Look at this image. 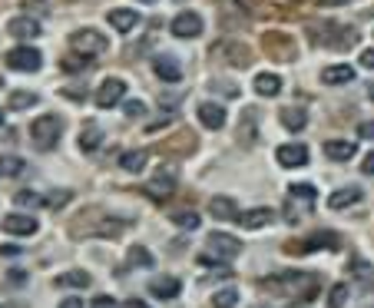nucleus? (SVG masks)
Segmentation results:
<instances>
[{"label":"nucleus","mask_w":374,"mask_h":308,"mask_svg":"<svg viewBox=\"0 0 374 308\" xmlns=\"http://www.w3.org/2000/svg\"><path fill=\"white\" fill-rule=\"evenodd\" d=\"M308 37L321 47H331V50H348V47H355L358 30L341 27L338 20H321V23H308Z\"/></svg>","instance_id":"1"},{"label":"nucleus","mask_w":374,"mask_h":308,"mask_svg":"<svg viewBox=\"0 0 374 308\" xmlns=\"http://www.w3.org/2000/svg\"><path fill=\"white\" fill-rule=\"evenodd\" d=\"M60 136H63V119L54 113H43L30 123V139L37 143V150H54Z\"/></svg>","instance_id":"2"},{"label":"nucleus","mask_w":374,"mask_h":308,"mask_svg":"<svg viewBox=\"0 0 374 308\" xmlns=\"http://www.w3.org/2000/svg\"><path fill=\"white\" fill-rule=\"evenodd\" d=\"M3 63H7L10 70H20V73H34V70H40V67H43V57H40L37 47L23 43V47H14V50H7Z\"/></svg>","instance_id":"3"},{"label":"nucleus","mask_w":374,"mask_h":308,"mask_svg":"<svg viewBox=\"0 0 374 308\" xmlns=\"http://www.w3.org/2000/svg\"><path fill=\"white\" fill-rule=\"evenodd\" d=\"M106 43H110V40L103 37L100 30H90V27L70 34V47H73V54H83V57H90V60L100 57V54L106 50Z\"/></svg>","instance_id":"4"},{"label":"nucleus","mask_w":374,"mask_h":308,"mask_svg":"<svg viewBox=\"0 0 374 308\" xmlns=\"http://www.w3.org/2000/svg\"><path fill=\"white\" fill-rule=\"evenodd\" d=\"M206 246L215 252L219 262H232L235 255H242V242H239L235 235H229V232H209Z\"/></svg>","instance_id":"5"},{"label":"nucleus","mask_w":374,"mask_h":308,"mask_svg":"<svg viewBox=\"0 0 374 308\" xmlns=\"http://www.w3.org/2000/svg\"><path fill=\"white\" fill-rule=\"evenodd\" d=\"M202 30H206V23H202V17H199V14H192V10L179 14V17H172V37L192 40V37H199Z\"/></svg>","instance_id":"6"},{"label":"nucleus","mask_w":374,"mask_h":308,"mask_svg":"<svg viewBox=\"0 0 374 308\" xmlns=\"http://www.w3.org/2000/svg\"><path fill=\"white\" fill-rule=\"evenodd\" d=\"M123 97H126V83L119 77H110L96 90V106H100V110H110L116 103H123Z\"/></svg>","instance_id":"7"},{"label":"nucleus","mask_w":374,"mask_h":308,"mask_svg":"<svg viewBox=\"0 0 374 308\" xmlns=\"http://www.w3.org/2000/svg\"><path fill=\"white\" fill-rule=\"evenodd\" d=\"M212 57H225L232 67H248L252 63V50L242 47V43H235V40H225L219 47H212Z\"/></svg>","instance_id":"8"},{"label":"nucleus","mask_w":374,"mask_h":308,"mask_svg":"<svg viewBox=\"0 0 374 308\" xmlns=\"http://www.w3.org/2000/svg\"><path fill=\"white\" fill-rule=\"evenodd\" d=\"M172 189H176V176H169V173H159L156 179H150V182H143V186H139V193L150 196V199H156V202L169 199Z\"/></svg>","instance_id":"9"},{"label":"nucleus","mask_w":374,"mask_h":308,"mask_svg":"<svg viewBox=\"0 0 374 308\" xmlns=\"http://www.w3.org/2000/svg\"><path fill=\"white\" fill-rule=\"evenodd\" d=\"M40 226L34 215H20V212H14V215H7L3 219V232H10V235H17V239H27V235H34Z\"/></svg>","instance_id":"10"},{"label":"nucleus","mask_w":374,"mask_h":308,"mask_svg":"<svg viewBox=\"0 0 374 308\" xmlns=\"http://www.w3.org/2000/svg\"><path fill=\"white\" fill-rule=\"evenodd\" d=\"M281 166H288V169H295V166H305L308 163V146H301V143H285L275 150Z\"/></svg>","instance_id":"11"},{"label":"nucleus","mask_w":374,"mask_h":308,"mask_svg":"<svg viewBox=\"0 0 374 308\" xmlns=\"http://www.w3.org/2000/svg\"><path fill=\"white\" fill-rule=\"evenodd\" d=\"M152 67H156V77L166 80V83H179L183 80V63L176 57H169V54H163V57L152 60Z\"/></svg>","instance_id":"12"},{"label":"nucleus","mask_w":374,"mask_h":308,"mask_svg":"<svg viewBox=\"0 0 374 308\" xmlns=\"http://www.w3.org/2000/svg\"><path fill=\"white\" fill-rule=\"evenodd\" d=\"M106 20H110L113 30H119V34H130V30L139 27V14L130 10V7H116V10H110V17Z\"/></svg>","instance_id":"13"},{"label":"nucleus","mask_w":374,"mask_h":308,"mask_svg":"<svg viewBox=\"0 0 374 308\" xmlns=\"http://www.w3.org/2000/svg\"><path fill=\"white\" fill-rule=\"evenodd\" d=\"M100 143H103V126H100L96 119H86L83 130H80V150H83V153H96Z\"/></svg>","instance_id":"14"},{"label":"nucleus","mask_w":374,"mask_h":308,"mask_svg":"<svg viewBox=\"0 0 374 308\" xmlns=\"http://www.w3.org/2000/svg\"><path fill=\"white\" fill-rule=\"evenodd\" d=\"M7 34L14 40H34L40 37V23L34 17H14L7 23Z\"/></svg>","instance_id":"15"},{"label":"nucleus","mask_w":374,"mask_h":308,"mask_svg":"<svg viewBox=\"0 0 374 308\" xmlns=\"http://www.w3.org/2000/svg\"><path fill=\"white\" fill-rule=\"evenodd\" d=\"M272 219H275V212L265 209V206H259V209L239 212V219H235V222H239L242 229H265V226H268Z\"/></svg>","instance_id":"16"},{"label":"nucleus","mask_w":374,"mask_h":308,"mask_svg":"<svg viewBox=\"0 0 374 308\" xmlns=\"http://www.w3.org/2000/svg\"><path fill=\"white\" fill-rule=\"evenodd\" d=\"M351 80H355L351 63H331V67L321 70V83H328V86H341V83H351Z\"/></svg>","instance_id":"17"},{"label":"nucleus","mask_w":374,"mask_h":308,"mask_svg":"<svg viewBox=\"0 0 374 308\" xmlns=\"http://www.w3.org/2000/svg\"><path fill=\"white\" fill-rule=\"evenodd\" d=\"M209 212H212V219H219V222H235V219H239V206H235L229 196H215V199L209 202Z\"/></svg>","instance_id":"18"},{"label":"nucleus","mask_w":374,"mask_h":308,"mask_svg":"<svg viewBox=\"0 0 374 308\" xmlns=\"http://www.w3.org/2000/svg\"><path fill=\"white\" fill-rule=\"evenodd\" d=\"M199 123H202L206 130H222L225 110L219 106V103H202V106H199Z\"/></svg>","instance_id":"19"},{"label":"nucleus","mask_w":374,"mask_h":308,"mask_svg":"<svg viewBox=\"0 0 374 308\" xmlns=\"http://www.w3.org/2000/svg\"><path fill=\"white\" fill-rule=\"evenodd\" d=\"M355 143H348V139H328L325 143V156L328 159H335V163H348L351 156H355Z\"/></svg>","instance_id":"20"},{"label":"nucleus","mask_w":374,"mask_h":308,"mask_svg":"<svg viewBox=\"0 0 374 308\" xmlns=\"http://www.w3.org/2000/svg\"><path fill=\"white\" fill-rule=\"evenodd\" d=\"M279 119H281V126L292 130V133H299V130L308 126V113H305L301 106H285V110L279 113Z\"/></svg>","instance_id":"21"},{"label":"nucleus","mask_w":374,"mask_h":308,"mask_svg":"<svg viewBox=\"0 0 374 308\" xmlns=\"http://www.w3.org/2000/svg\"><path fill=\"white\" fill-rule=\"evenodd\" d=\"M361 189L358 186H348V189H338V193L328 196V206L331 209H348V206H355V202H361Z\"/></svg>","instance_id":"22"},{"label":"nucleus","mask_w":374,"mask_h":308,"mask_svg":"<svg viewBox=\"0 0 374 308\" xmlns=\"http://www.w3.org/2000/svg\"><path fill=\"white\" fill-rule=\"evenodd\" d=\"M150 292L156 295V298H179V292H183V282L179 279H156V282H150Z\"/></svg>","instance_id":"23"},{"label":"nucleus","mask_w":374,"mask_h":308,"mask_svg":"<svg viewBox=\"0 0 374 308\" xmlns=\"http://www.w3.org/2000/svg\"><path fill=\"white\" fill-rule=\"evenodd\" d=\"M281 43H288L285 34H268V37H265V50L279 60H292L295 57V47H281Z\"/></svg>","instance_id":"24"},{"label":"nucleus","mask_w":374,"mask_h":308,"mask_svg":"<svg viewBox=\"0 0 374 308\" xmlns=\"http://www.w3.org/2000/svg\"><path fill=\"white\" fill-rule=\"evenodd\" d=\"M279 90H281L279 73H259V77H255V93H259V97H275Z\"/></svg>","instance_id":"25"},{"label":"nucleus","mask_w":374,"mask_h":308,"mask_svg":"<svg viewBox=\"0 0 374 308\" xmlns=\"http://www.w3.org/2000/svg\"><path fill=\"white\" fill-rule=\"evenodd\" d=\"M56 285H60V289H86V285H90V275L83 269L63 272V275H56Z\"/></svg>","instance_id":"26"},{"label":"nucleus","mask_w":374,"mask_h":308,"mask_svg":"<svg viewBox=\"0 0 374 308\" xmlns=\"http://www.w3.org/2000/svg\"><path fill=\"white\" fill-rule=\"evenodd\" d=\"M146 150H130V153H123L119 156V166L126 169V173H143L146 169Z\"/></svg>","instance_id":"27"},{"label":"nucleus","mask_w":374,"mask_h":308,"mask_svg":"<svg viewBox=\"0 0 374 308\" xmlns=\"http://www.w3.org/2000/svg\"><path fill=\"white\" fill-rule=\"evenodd\" d=\"M321 246H325V249H338V235L335 232H318V235H312L308 242H301L299 249H321Z\"/></svg>","instance_id":"28"},{"label":"nucleus","mask_w":374,"mask_h":308,"mask_svg":"<svg viewBox=\"0 0 374 308\" xmlns=\"http://www.w3.org/2000/svg\"><path fill=\"white\" fill-rule=\"evenodd\" d=\"M27 169V163L20 159V156H0V176L3 179H10V176H20Z\"/></svg>","instance_id":"29"},{"label":"nucleus","mask_w":374,"mask_h":308,"mask_svg":"<svg viewBox=\"0 0 374 308\" xmlns=\"http://www.w3.org/2000/svg\"><path fill=\"white\" fill-rule=\"evenodd\" d=\"M235 305H239V289L235 285H229V289L212 295V308H235Z\"/></svg>","instance_id":"30"},{"label":"nucleus","mask_w":374,"mask_h":308,"mask_svg":"<svg viewBox=\"0 0 374 308\" xmlns=\"http://www.w3.org/2000/svg\"><path fill=\"white\" fill-rule=\"evenodd\" d=\"M67 73H80V70H90V57H83V54H70V57H63L60 63Z\"/></svg>","instance_id":"31"},{"label":"nucleus","mask_w":374,"mask_h":308,"mask_svg":"<svg viewBox=\"0 0 374 308\" xmlns=\"http://www.w3.org/2000/svg\"><path fill=\"white\" fill-rule=\"evenodd\" d=\"M172 222L176 226H183V229H199V212H192V209H183V212H172Z\"/></svg>","instance_id":"32"},{"label":"nucleus","mask_w":374,"mask_h":308,"mask_svg":"<svg viewBox=\"0 0 374 308\" xmlns=\"http://www.w3.org/2000/svg\"><path fill=\"white\" fill-rule=\"evenodd\" d=\"M37 93H27V90H17L10 97V110H27V106H37Z\"/></svg>","instance_id":"33"},{"label":"nucleus","mask_w":374,"mask_h":308,"mask_svg":"<svg viewBox=\"0 0 374 308\" xmlns=\"http://www.w3.org/2000/svg\"><path fill=\"white\" fill-rule=\"evenodd\" d=\"M288 193L295 196V199H308V202H315L318 199V189L315 186H308V182H292V189Z\"/></svg>","instance_id":"34"},{"label":"nucleus","mask_w":374,"mask_h":308,"mask_svg":"<svg viewBox=\"0 0 374 308\" xmlns=\"http://www.w3.org/2000/svg\"><path fill=\"white\" fill-rule=\"evenodd\" d=\"M344 302H348V282H338L335 289H331V295H328V305L344 308Z\"/></svg>","instance_id":"35"},{"label":"nucleus","mask_w":374,"mask_h":308,"mask_svg":"<svg viewBox=\"0 0 374 308\" xmlns=\"http://www.w3.org/2000/svg\"><path fill=\"white\" fill-rule=\"evenodd\" d=\"M14 202H17V206H23V209H34V206H47V202H43V199H40L37 193H30V189L17 193V196H14Z\"/></svg>","instance_id":"36"},{"label":"nucleus","mask_w":374,"mask_h":308,"mask_svg":"<svg viewBox=\"0 0 374 308\" xmlns=\"http://www.w3.org/2000/svg\"><path fill=\"white\" fill-rule=\"evenodd\" d=\"M130 262H132V265H143V269H152V255H150V249H143V246L130 249Z\"/></svg>","instance_id":"37"},{"label":"nucleus","mask_w":374,"mask_h":308,"mask_svg":"<svg viewBox=\"0 0 374 308\" xmlns=\"http://www.w3.org/2000/svg\"><path fill=\"white\" fill-rule=\"evenodd\" d=\"M123 110H126V116H143L146 113V103H143V99H126Z\"/></svg>","instance_id":"38"},{"label":"nucleus","mask_w":374,"mask_h":308,"mask_svg":"<svg viewBox=\"0 0 374 308\" xmlns=\"http://www.w3.org/2000/svg\"><path fill=\"white\" fill-rule=\"evenodd\" d=\"M67 199H70V189H60V193L50 196V202H47V206H54V209H60V206H67Z\"/></svg>","instance_id":"39"},{"label":"nucleus","mask_w":374,"mask_h":308,"mask_svg":"<svg viewBox=\"0 0 374 308\" xmlns=\"http://www.w3.org/2000/svg\"><path fill=\"white\" fill-rule=\"evenodd\" d=\"M212 90H222L229 97H239V86H232V83H222V80H212Z\"/></svg>","instance_id":"40"},{"label":"nucleus","mask_w":374,"mask_h":308,"mask_svg":"<svg viewBox=\"0 0 374 308\" xmlns=\"http://www.w3.org/2000/svg\"><path fill=\"white\" fill-rule=\"evenodd\" d=\"M358 136H361V139H374V119H368V123H358Z\"/></svg>","instance_id":"41"},{"label":"nucleus","mask_w":374,"mask_h":308,"mask_svg":"<svg viewBox=\"0 0 374 308\" xmlns=\"http://www.w3.org/2000/svg\"><path fill=\"white\" fill-rule=\"evenodd\" d=\"M351 269H355L358 275H374V269L364 262V259H351Z\"/></svg>","instance_id":"42"},{"label":"nucleus","mask_w":374,"mask_h":308,"mask_svg":"<svg viewBox=\"0 0 374 308\" xmlns=\"http://www.w3.org/2000/svg\"><path fill=\"white\" fill-rule=\"evenodd\" d=\"M90 308H116V302H113V295H96Z\"/></svg>","instance_id":"43"},{"label":"nucleus","mask_w":374,"mask_h":308,"mask_svg":"<svg viewBox=\"0 0 374 308\" xmlns=\"http://www.w3.org/2000/svg\"><path fill=\"white\" fill-rule=\"evenodd\" d=\"M361 173H364V176H371V173H374V153L364 156V163H361Z\"/></svg>","instance_id":"44"},{"label":"nucleus","mask_w":374,"mask_h":308,"mask_svg":"<svg viewBox=\"0 0 374 308\" xmlns=\"http://www.w3.org/2000/svg\"><path fill=\"white\" fill-rule=\"evenodd\" d=\"M361 67H368V70H374V47H371V50H364V54H361Z\"/></svg>","instance_id":"45"},{"label":"nucleus","mask_w":374,"mask_h":308,"mask_svg":"<svg viewBox=\"0 0 374 308\" xmlns=\"http://www.w3.org/2000/svg\"><path fill=\"white\" fill-rule=\"evenodd\" d=\"M0 255H7V259H17L20 249H17V246H0Z\"/></svg>","instance_id":"46"},{"label":"nucleus","mask_w":374,"mask_h":308,"mask_svg":"<svg viewBox=\"0 0 374 308\" xmlns=\"http://www.w3.org/2000/svg\"><path fill=\"white\" fill-rule=\"evenodd\" d=\"M123 308H150V305H146L143 298H126V302H123Z\"/></svg>","instance_id":"47"},{"label":"nucleus","mask_w":374,"mask_h":308,"mask_svg":"<svg viewBox=\"0 0 374 308\" xmlns=\"http://www.w3.org/2000/svg\"><path fill=\"white\" fill-rule=\"evenodd\" d=\"M60 308H83L80 298H67V302H60Z\"/></svg>","instance_id":"48"},{"label":"nucleus","mask_w":374,"mask_h":308,"mask_svg":"<svg viewBox=\"0 0 374 308\" xmlns=\"http://www.w3.org/2000/svg\"><path fill=\"white\" fill-rule=\"evenodd\" d=\"M23 279H27L23 272H10V282H14V285H23Z\"/></svg>","instance_id":"49"},{"label":"nucleus","mask_w":374,"mask_h":308,"mask_svg":"<svg viewBox=\"0 0 374 308\" xmlns=\"http://www.w3.org/2000/svg\"><path fill=\"white\" fill-rule=\"evenodd\" d=\"M0 126H3V110H0Z\"/></svg>","instance_id":"50"},{"label":"nucleus","mask_w":374,"mask_h":308,"mask_svg":"<svg viewBox=\"0 0 374 308\" xmlns=\"http://www.w3.org/2000/svg\"><path fill=\"white\" fill-rule=\"evenodd\" d=\"M139 3H156V0H139Z\"/></svg>","instance_id":"51"},{"label":"nucleus","mask_w":374,"mask_h":308,"mask_svg":"<svg viewBox=\"0 0 374 308\" xmlns=\"http://www.w3.org/2000/svg\"><path fill=\"white\" fill-rule=\"evenodd\" d=\"M364 308H374V305H364Z\"/></svg>","instance_id":"52"}]
</instances>
